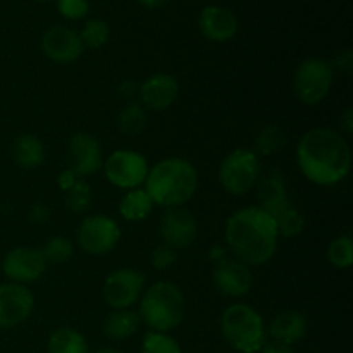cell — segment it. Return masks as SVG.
<instances>
[{"instance_id":"obj_4","label":"cell","mask_w":353,"mask_h":353,"mask_svg":"<svg viewBox=\"0 0 353 353\" xmlns=\"http://www.w3.org/2000/svg\"><path fill=\"white\" fill-rule=\"evenodd\" d=\"M140 321L155 333H171L186 316V300L178 285L157 281L148 286L138 300Z\"/></svg>"},{"instance_id":"obj_7","label":"cell","mask_w":353,"mask_h":353,"mask_svg":"<svg viewBox=\"0 0 353 353\" xmlns=\"http://www.w3.org/2000/svg\"><path fill=\"white\" fill-rule=\"evenodd\" d=\"M334 83V71L330 61L307 59L293 74V92L303 105H317L330 95Z\"/></svg>"},{"instance_id":"obj_6","label":"cell","mask_w":353,"mask_h":353,"mask_svg":"<svg viewBox=\"0 0 353 353\" xmlns=\"http://www.w3.org/2000/svg\"><path fill=\"white\" fill-rule=\"evenodd\" d=\"M261 157L252 148H234L219 165V183L230 195L243 196L261 179Z\"/></svg>"},{"instance_id":"obj_41","label":"cell","mask_w":353,"mask_h":353,"mask_svg":"<svg viewBox=\"0 0 353 353\" xmlns=\"http://www.w3.org/2000/svg\"><path fill=\"white\" fill-rule=\"evenodd\" d=\"M138 2H140L143 7H147V9L154 10V9H161V7L168 6L171 0H138Z\"/></svg>"},{"instance_id":"obj_16","label":"cell","mask_w":353,"mask_h":353,"mask_svg":"<svg viewBox=\"0 0 353 353\" xmlns=\"http://www.w3.org/2000/svg\"><path fill=\"white\" fill-rule=\"evenodd\" d=\"M179 97V83L169 72H155L138 86L140 105L150 112L168 110Z\"/></svg>"},{"instance_id":"obj_43","label":"cell","mask_w":353,"mask_h":353,"mask_svg":"<svg viewBox=\"0 0 353 353\" xmlns=\"http://www.w3.org/2000/svg\"><path fill=\"white\" fill-rule=\"evenodd\" d=\"M95 353H123V352L116 350V348H100V350H97Z\"/></svg>"},{"instance_id":"obj_1","label":"cell","mask_w":353,"mask_h":353,"mask_svg":"<svg viewBox=\"0 0 353 353\" xmlns=\"http://www.w3.org/2000/svg\"><path fill=\"white\" fill-rule=\"evenodd\" d=\"M296 164L302 174L317 186H333L348 178L352 148L345 134L331 128H312L300 137Z\"/></svg>"},{"instance_id":"obj_40","label":"cell","mask_w":353,"mask_h":353,"mask_svg":"<svg viewBox=\"0 0 353 353\" xmlns=\"http://www.w3.org/2000/svg\"><path fill=\"white\" fill-rule=\"evenodd\" d=\"M228 254H230V252H228L226 247H223V245H214L209 250V261L216 265L219 264V262H223L224 259H228Z\"/></svg>"},{"instance_id":"obj_44","label":"cell","mask_w":353,"mask_h":353,"mask_svg":"<svg viewBox=\"0 0 353 353\" xmlns=\"http://www.w3.org/2000/svg\"><path fill=\"white\" fill-rule=\"evenodd\" d=\"M38 2H48V0H38Z\"/></svg>"},{"instance_id":"obj_30","label":"cell","mask_w":353,"mask_h":353,"mask_svg":"<svg viewBox=\"0 0 353 353\" xmlns=\"http://www.w3.org/2000/svg\"><path fill=\"white\" fill-rule=\"evenodd\" d=\"M79 38H81V43L85 48L99 50L109 41L110 28L105 21L90 19L81 30V33H79Z\"/></svg>"},{"instance_id":"obj_14","label":"cell","mask_w":353,"mask_h":353,"mask_svg":"<svg viewBox=\"0 0 353 353\" xmlns=\"http://www.w3.org/2000/svg\"><path fill=\"white\" fill-rule=\"evenodd\" d=\"M69 169L78 174V178H86L99 172L103 165V150L100 141L93 134L79 131L69 138L68 143Z\"/></svg>"},{"instance_id":"obj_5","label":"cell","mask_w":353,"mask_h":353,"mask_svg":"<svg viewBox=\"0 0 353 353\" xmlns=\"http://www.w3.org/2000/svg\"><path fill=\"white\" fill-rule=\"evenodd\" d=\"M221 334L233 350L259 353L268 336V326L261 312L247 303H233L221 314Z\"/></svg>"},{"instance_id":"obj_35","label":"cell","mask_w":353,"mask_h":353,"mask_svg":"<svg viewBox=\"0 0 353 353\" xmlns=\"http://www.w3.org/2000/svg\"><path fill=\"white\" fill-rule=\"evenodd\" d=\"M331 68L334 72H343V74H350L353 69V52L352 50H341L338 52L336 57L330 61Z\"/></svg>"},{"instance_id":"obj_34","label":"cell","mask_w":353,"mask_h":353,"mask_svg":"<svg viewBox=\"0 0 353 353\" xmlns=\"http://www.w3.org/2000/svg\"><path fill=\"white\" fill-rule=\"evenodd\" d=\"M57 10L62 17L71 21L83 19L88 14V0H57Z\"/></svg>"},{"instance_id":"obj_37","label":"cell","mask_w":353,"mask_h":353,"mask_svg":"<svg viewBox=\"0 0 353 353\" xmlns=\"http://www.w3.org/2000/svg\"><path fill=\"white\" fill-rule=\"evenodd\" d=\"M78 174H76L74 171H72V169H64V171H61L59 172V176H57V186L59 188H61V192H68L69 188H71L72 185H74L76 181H78Z\"/></svg>"},{"instance_id":"obj_17","label":"cell","mask_w":353,"mask_h":353,"mask_svg":"<svg viewBox=\"0 0 353 353\" xmlns=\"http://www.w3.org/2000/svg\"><path fill=\"white\" fill-rule=\"evenodd\" d=\"M40 47L45 57L57 64H72L81 57L83 50H85L78 31L65 26L48 28L41 34Z\"/></svg>"},{"instance_id":"obj_11","label":"cell","mask_w":353,"mask_h":353,"mask_svg":"<svg viewBox=\"0 0 353 353\" xmlns=\"http://www.w3.org/2000/svg\"><path fill=\"white\" fill-rule=\"evenodd\" d=\"M48 264L40 248L16 247L6 254L2 261V271L10 283L30 285L38 281L47 271Z\"/></svg>"},{"instance_id":"obj_10","label":"cell","mask_w":353,"mask_h":353,"mask_svg":"<svg viewBox=\"0 0 353 353\" xmlns=\"http://www.w3.org/2000/svg\"><path fill=\"white\" fill-rule=\"evenodd\" d=\"M147 276L133 268L116 269L103 281V300L112 310L131 309L145 290Z\"/></svg>"},{"instance_id":"obj_18","label":"cell","mask_w":353,"mask_h":353,"mask_svg":"<svg viewBox=\"0 0 353 353\" xmlns=\"http://www.w3.org/2000/svg\"><path fill=\"white\" fill-rule=\"evenodd\" d=\"M199 30L209 41L226 43L238 33V19L226 7L207 6L199 16Z\"/></svg>"},{"instance_id":"obj_29","label":"cell","mask_w":353,"mask_h":353,"mask_svg":"<svg viewBox=\"0 0 353 353\" xmlns=\"http://www.w3.org/2000/svg\"><path fill=\"white\" fill-rule=\"evenodd\" d=\"M47 264H65L74 255V243L65 236H54L40 248Z\"/></svg>"},{"instance_id":"obj_27","label":"cell","mask_w":353,"mask_h":353,"mask_svg":"<svg viewBox=\"0 0 353 353\" xmlns=\"http://www.w3.org/2000/svg\"><path fill=\"white\" fill-rule=\"evenodd\" d=\"M92 186H90V183L83 178H79L78 181L65 192L64 196L65 207H68L69 212L72 214H85L86 210L92 207Z\"/></svg>"},{"instance_id":"obj_22","label":"cell","mask_w":353,"mask_h":353,"mask_svg":"<svg viewBox=\"0 0 353 353\" xmlns=\"http://www.w3.org/2000/svg\"><path fill=\"white\" fill-rule=\"evenodd\" d=\"M14 162L23 169H37L45 161V147L34 134L24 133L14 140L10 148Z\"/></svg>"},{"instance_id":"obj_8","label":"cell","mask_w":353,"mask_h":353,"mask_svg":"<svg viewBox=\"0 0 353 353\" xmlns=\"http://www.w3.org/2000/svg\"><path fill=\"white\" fill-rule=\"evenodd\" d=\"M102 169L110 185L128 192V190L140 188L143 185L150 165H148L147 157L140 152L121 148V150H114L103 161Z\"/></svg>"},{"instance_id":"obj_26","label":"cell","mask_w":353,"mask_h":353,"mask_svg":"<svg viewBox=\"0 0 353 353\" xmlns=\"http://www.w3.org/2000/svg\"><path fill=\"white\" fill-rule=\"evenodd\" d=\"M286 141H288L286 131L283 130V128L276 126V124H269V126H264L257 133L252 150H254L259 157H269V155H274L278 154V152H281V148L285 147Z\"/></svg>"},{"instance_id":"obj_42","label":"cell","mask_w":353,"mask_h":353,"mask_svg":"<svg viewBox=\"0 0 353 353\" xmlns=\"http://www.w3.org/2000/svg\"><path fill=\"white\" fill-rule=\"evenodd\" d=\"M119 92L123 93L124 97H131L134 92L138 93V86L134 85L133 81H124V83H121V85H119Z\"/></svg>"},{"instance_id":"obj_36","label":"cell","mask_w":353,"mask_h":353,"mask_svg":"<svg viewBox=\"0 0 353 353\" xmlns=\"http://www.w3.org/2000/svg\"><path fill=\"white\" fill-rule=\"evenodd\" d=\"M50 209L45 203H34L28 210V221L31 224H45L50 219Z\"/></svg>"},{"instance_id":"obj_23","label":"cell","mask_w":353,"mask_h":353,"mask_svg":"<svg viewBox=\"0 0 353 353\" xmlns=\"http://www.w3.org/2000/svg\"><path fill=\"white\" fill-rule=\"evenodd\" d=\"M154 202L148 196V193L145 192V188H133L128 190L123 195V199L119 200V216L123 217L128 223H140V221L147 219L148 216L154 210Z\"/></svg>"},{"instance_id":"obj_25","label":"cell","mask_w":353,"mask_h":353,"mask_svg":"<svg viewBox=\"0 0 353 353\" xmlns=\"http://www.w3.org/2000/svg\"><path fill=\"white\" fill-rule=\"evenodd\" d=\"M117 128L126 137H140L148 128V114L140 102H128L117 114Z\"/></svg>"},{"instance_id":"obj_39","label":"cell","mask_w":353,"mask_h":353,"mask_svg":"<svg viewBox=\"0 0 353 353\" xmlns=\"http://www.w3.org/2000/svg\"><path fill=\"white\" fill-rule=\"evenodd\" d=\"M340 126H341V131L345 134V137H350L353 133V110L352 107H345V110L341 112L340 116Z\"/></svg>"},{"instance_id":"obj_9","label":"cell","mask_w":353,"mask_h":353,"mask_svg":"<svg viewBox=\"0 0 353 353\" xmlns=\"http://www.w3.org/2000/svg\"><path fill=\"white\" fill-rule=\"evenodd\" d=\"M121 240V228L116 219L105 214L85 217L76 230V241L90 255L110 254Z\"/></svg>"},{"instance_id":"obj_32","label":"cell","mask_w":353,"mask_h":353,"mask_svg":"<svg viewBox=\"0 0 353 353\" xmlns=\"http://www.w3.org/2000/svg\"><path fill=\"white\" fill-rule=\"evenodd\" d=\"M276 226H278L279 236L285 238H295L299 234L303 233L305 230V217L302 212L295 209V207H290L288 210L281 214L279 217H276Z\"/></svg>"},{"instance_id":"obj_28","label":"cell","mask_w":353,"mask_h":353,"mask_svg":"<svg viewBox=\"0 0 353 353\" xmlns=\"http://www.w3.org/2000/svg\"><path fill=\"white\" fill-rule=\"evenodd\" d=\"M327 261L336 269H348L353 264V240L350 234H340L327 247Z\"/></svg>"},{"instance_id":"obj_15","label":"cell","mask_w":353,"mask_h":353,"mask_svg":"<svg viewBox=\"0 0 353 353\" xmlns=\"http://www.w3.org/2000/svg\"><path fill=\"white\" fill-rule=\"evenodd\" d=\"M212 283L221 295L228 299H243L254 286L252 268L245 265L236 259H224L214 265Z\"/></svg>"},{"instance_id":"obj_31","label":"cell","mask_w":353,"mask_h":353,"mask_svg":"<svg viewBox=\"0 0 353 353\" xmlns=\"http://www.w3.org/2000/svg\"><path fill=\"white\" fill-rule=\"evenodd\" d=\"M140 353H183L178 341L169 333H155L148 331L141 341Z\"/></svg>"},{"instance_id":"obj_38","label":"cell","mask_w":353,"mask_h":353,"mask_svg":"<svg viewBox=\"0 0 353 353\" xmlns=\"http://www.w3.org/2000/svg\"><path fill=\"white\" fill-rule=\"evenodd\" d=\"M261 353H295L292 345L279 343V341L268 340L264 343V347L261 348Z\"/></svg>"},{"instance_id":"obj_2","label":"cell","mask_w":353,"mask_h":353,"mask_svg":"<svg viewBox=\"0 0 353 353\" xmlns=\"http://www.w3.org/2000/svg\"><path fill=\"white\" fill-rule=\"evenodd\" d=\"M278 241L279 233L274 217L259 205L236 210L224 224L228 252L248 268H261L271 262L278 250Z\"/></svg>"},{"instance_id":"obj_20","label":"cell","mask_w":353,"mask_h":353,"mask_svg":"<svg viewBox=\"0 0 353 353\" xmlns=\"http://www.w3.org/2000/svg\"><path fill=\"white\" fill-rule=\"evenodd\" d=\"M309 321L300 310H285L278 314L268 326V336L285 345H295L307 334Z\"/></svg>"},{"instance_id":"obj_24","label":"cell","mask_w":353,"mask_h":353,"mask_svg":"<svg viewBox=\"0 0 353 353\" xmlns=\"http://www.w3.org/2000/svg\"><path fill=\"white\" fill-rule=\"evenodd\" d=\"M47 353H88V341L74 327H59L48 338Z\"/></svg>"},{"instance_id":"obj_19","label":"cell","mask_w":353,"mask_h":353,"mask_svg":"<svg viewBox=\"0 0 353 353\" xmlns=\"http://www.w3.org/2000/svg\"><path fill=\"white\" fill-rule=\"evenodd\" d=\"M257 186L259 207L264 209L268 214H271L274 219L292 207L288 186H286L285 174L281 171L272 169L265 176H261Z\"/></svg>"},{"instance_id":"obj_3","label":"cell","mask_w":353,"mask_h":353,"mask_svg":"<svg viewBox=\"0 0 353 353\" xmlns=\"http://www.w3.org/2000/svg\"><path fill=\"white\" fill-rule=\"evenodd\" d=\"M143 188L154 205L178 209L195 196L199 190V171L188 159H162L148 169Z\"/></svg>"},{"instance_id":"obj_21","label":"cell","mask_w":353,"mask_h":353,"mask_svg":"<svg viewBox=\"0 0 353 353\" xmlns=\"http://www.w3.org/2000/svg\"><path fill=\"white\" fill-rule=\"evenodd\" d=\"M141 321L138 316L137 310L133 309H119V310H110L105 316L102 324V330L105 336L110 340H128L133 336L140 327Z\"/></svg>"},{"instance_id":"obj_33","label":"cell","mask_w":353,"mask_h":353,"mask_svg":"<svg viewBox=\"0 0 353 353\" xmlns=\"http://www.w3.org/2000/svg\"><path fill=\"white\" fill-rule=\"evenodd\" d=\"M176 259H178V252L174 248L168 247V245L161 243L152 250L150 264L157 271H168L176 264Z\"/></svg>"},{"instance_id":"obj_12","label":"cell","mask_w":353,"mask_h":353,"mask_svg":"<svg viewBox=\"0 0 353 353\" xmlns=\"http://www.w3.org/2000/svg\"><path fill=\"white\" fill-rule=\"evenodd\" d=\"M34 310V295L17 283L0 285V330H14L30 319Z\"/></svg>"},{"instance_id":"obj_13","label":"cell","mask_w":353,"mask_h":353,"mask_svg":"<svg viewBox=\"0 0 353 353\" xmlns=\"http://www.w3.org/2000/svg\"><path fill=\"white\" fill-rule=\"evenodd\" d=\"M159 234L162 243L174 248L176 252L190 247L199 236V221L190 210L178 207V209H165L159 224Z\"/></svg>"}]
</instances>
